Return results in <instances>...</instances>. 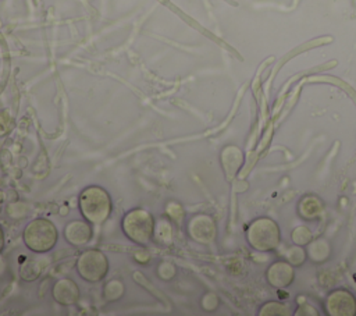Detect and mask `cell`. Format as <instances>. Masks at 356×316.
<instances>
[{
    "instance_id": "7c38bea8",
    "label": "cell",
    "mask_w": 356,
    "mask_h": 316,
    "mask_svg": "<svg viewBox=\"0 0 356 316\" xmlns=\"http://www.w3.org/2000/svg\"><path fill=\"white\" fill-rule=\"evenodd\" d=\"M299 212L305 219H313L321 212V203L314 196H306L299 205Z\"/></svg>"
},
{
    "instance_id": "30bf717a",
    "label": "cell",
    "mask_w": 356,
    "mask_h": 316,
    "mask_svg": "<svg viewBox=\"0 0 356 316\" xmlns=\"http://www.w3.org/2000/svg\"><path fill=\"white\" fill-rule=\"evenodd\" d=\"M267 280L273 287L284 288L293 280V269L291 263L275 262L267 270Z\"/></svg>"
},
{
    "instance_id": "6da1fadb",
    "label": "cell",
    "mask_w": 356,
    "mask_h": 316,
    "mask_svg": "<svg viewBox=\"0 0 356 316\" xmlns=\"http://www.w3.org/2000/svg\"><path fill=\"white\" fill-rule=\"evenodd\" d=\"M78 203L83 219L90 224L104 223L110 217L113 209L108 192L99 185L86 187L79 193Z\"/></svg>"
},
{
    "instance_id": "5b68a950",
    "label": "cell",
    "mask_w": 356,
    "mask_h": 316,
    "mask_svg": "<svg viewBox=\"0 0 356 316\" xmlns=\"http://www.w3.org/2000/svg\"><path fill=\"white\" fill-rule=\"evenodd\" d=\"M75 267L81 278L89 283H97L108 271V259L99 249H88L78 256Z\"/></svg>"
},
{
    "instance_id": "e0dca14e",
    "label": "cell",
    "mask_w": 356,
    "mask_h": 316,
    "mask_svg": "<svg viewBox=\"0 0 356 316\" xmlns=\"http://www.w3.org/2000/svg\"><path fill=\"white\" fill-rule=\"evenodd\" d=\"M157 271H159V276H160L161 278L170 280V278H172L174 274H175V267H174L171 263L164 262V263H160Z\"/></svg>"
},
{
    "instance_id": "8992f818",
    "label": "cell",
    "mask_w": 356,
    "mask_h": 316,
    "mask_svg": "<svg viewBox=\"0 0 356 316\" xmlns=\"http://www.w3.org/2000/svg\"><path fill=\"white\" fill-rule=\"evenodd\" d=\"M325 309L331 316H355L356 298L348 290H335L328 295L325 301Z\"/></svg>"
},
{
    "instance_id": "4fadbf2b",
    "label": "cell",
    "mask_w": 356,
    "mask_h": 316,
    "mask_svg": "<svg viewBox=\"0 0 356 316\" xmlns=\"http://www.w3.org/2000/svg\"><path fill=\"white\" fill-rule=\"evenodd\" d=\"M42 269L36 260H26L19 267V277L24 281H33L39 277Z\"/></svg>"
},
{
    "instance_id": "7a4b0ae2",
    "label": "cell",
    "mask_w": 356,
    "mask_h": 316,
    "mask_svg": "<svg viewBox=\"0 0 356 316\" xmlns=\"http://www.w3.org/2000/svg\"><path fill=\"white\" fill-rule=\"evenodd\" d=\"M121 227L128 239L138 245H147L154 234V219L150 212L135 207L124 214Z\"/></svg>"
},
{
    "instance_id": "ba28073f",
    "label": "cell",
    "mask_w": 356,
    "mask_h": 316,
    "mask_svg": "<svg viewBox=\"0 0 356 316\" xmlns=\"http://www.w3.org/2000/svg\"><path fill=\"white\" fill-rule=\"evenodd\" d=\"M64 238L72 246H82L92 238V227L89 221L72 220L64 227Z\"/></svg>"
},
{
    "instance_id": "52a82bcc",
    "label": "cell",
    "mask_w": 356,
    "mask_h": 316,
    "mask_svg": "<svg viewBox=\"0 0 356 316\" xmlns=\"http://www.w3.org/2000/svg\"><path fill=\"white\" fill-rule=\"evenodd\" d=\"M189 237L199 244H210L217 234L214 220L207 214H196L188 223Z\"/></svg>"
},
{
    "instance_id": "5bb4252c",
    "label": "cell",
    "mask_w": 356,
    "mask_h": 316,
    "mask_svg": "<svg viewBox=\"0 0 356 316\" xmlns=\"http://www.w3.org/2000/svg\"><path fill=\"white\" fill-rule=\"evenodd\" d=\"M124 284L120 280H110L106 285H104V298L107 301H117L124 295Z\"/></svg>"
},
{
    "instance_id": "3957f363",
    "label": "cell",
    "mask_w": 356,
    "mask_h": 316,
    "mask_svg": "<svg viewBox=\"0 0 356 316\" xmlns=\"http://www.w3.org/2000/svg\"><path fill=\"white\" fill-rule=\"evenodd\" d=\"M22 237L28 249L35 253H44L53 249L57 242L58 232L53 221L40 217L26 224Z\"/></svg>"
},
{
    "instance_id": "2e32d148",
    "label": "cell",
    "mask_w": 356,
    "mask_h": 316,
    "mask_svg": "<svg viewBox=\"0 0 356 316\" xmlns=\"http://www.w3.org/2000/svg\"><path fill=\"white\" fill-rule=\"evenodd\" d=\"M292 239L296 245L309 244L312 241V232L306 227H298V228H295V231L292 234Z\"/></svg>"
},
{
    "instance_id": "8fae6325",
    "label": "cell",
    "mask_w": 356,
    "mask_h": 316,
    "mask_svg": "<svg viewBox=\"0 0 356 316\" xmlns=\"http://www.w3.org/2000/svg\"><path fill=\"white\" fill-rule=\"evenodd\" d=\"M242 152L236 146H227L221 153V163L228 178L234 177L242 164Z\"/></svg>"
},
{
    "instance_id": "9a60e30c",
    "label": "cell",
    "mask_w": 356,
    "mask_h": 316,
    "mask_svg": "<svg viewBox=\"0 0 356 316\" xmlns=\"http://www.w3.org/2000/svg\"><path fill=\"white\" fill-rule=\"evenodd\" d=\"M260 315H289V310L285 305H281L277 302H268L261 308Z\"/></svg>"
},
{
    "instance_id": "9c48e42d",
    "label": "cell",
    "mask_w": 356,
    "mask_h": 316,
    "mask_svg": "<svg viewBox=\"0 0 356 316\" xmlns=\"http://www.w3.org/2000/svg\"><path fill=\"white\" fill-rule=\"evenodd\" d=\"M51 295L60 305H72L79 299V287L71 278H60L53 285Z\"/></svg>"
},
{
    "instance_id": "ac0fdd59",
    "label": "cell",
    "mask_w": 356,
    "mask_h": 316,
    "mask_svg": "<svg viewBox=\"0 0 356 316\" xmlns=\"http://www.w3.org/2000/svg\"><path fill=\"white\" fill-rule=\"evenodd\" d=\"M3 248H4V231H3V228L0 226V253H1Z\"/></svg>"
},
{
    "instance_id": "277c9868",
    "label": "cell",
    "mask_w": 356,
    "mask_h": 316,
    "mask_svg": "<svg viewBox=\"0 0 356 316\" xmlns=\"http://www.w3.org/2000/svg\"><path fill=\"white\" fill-rule=\"evenodd\" d=\"M248 241L257 251H271L280 244V228L277 223L268 217L254 220L248 228Z\"/></svg>"
}]
</instances>
